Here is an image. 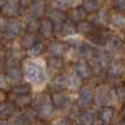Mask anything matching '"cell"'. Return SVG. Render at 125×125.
Returning a JSON list of instances; mask_svg holds the SVG:
<instances>
[{
	"instance_id": "1",
	"label": "cell",
	"mask_w": 125,
	"mask_h": 125,
	"mask_svg": "<svg viewBox=\"0 0 125 125\" xmlns=\"http://www.w3.org/2000/svg\"><path fill=\"white\" fill-rule=\"evenodd\" d=\"M25 82L33 89L43 87L47 82V61L42 57H26L21 64Z\"/></svg>"
},
{
	"instance_id": "2",
	"label": "cell",
	"mask_w": 125,
	"mask_h": 125,
	"mask_svg": "<svg viewBox=\"0 0 125 125\" xmlns=\"http://www.w3.org/2000/svg\"><path fill=\"white\" fill-rule=\"evenodd\" d=\"M117 96L115 87L108 83H99L95 86V100L94 104L98 108H104V107H113L117 104Z\"/></svg>"
},
{
	"instance_id": "3",
	"label": "cell",
	"mask_w": 125,
	"mask_h": 125,
	"mask_svg": "<svg viewBox=\"0 0 125 125\" xmlns=\"http://www.w3.org/2000/svg\"><path fill=\"white\" fill-rule=\"evenodd\" d=\"M25 51L21 47H16V46H9L8 50L4 52L3 61L5 69L8 68H13V66H21V64L25 60Z\"/></svg>"
},
{
	"instance_id": "4",
	"label": "cell",
	"mask_w": 125,
	"mask_h": 125,
	"mask_svg": "<svg viewBox=\"0 0 125 125\" xmlns=\"http://www.w3.org/2000/svg\"><path fill=\"white\" fill-rule=\"evenodd\" d=\"M26 33L25 29V22L20 18H8L7 22V29L3 33L4 38H8V41H16L20 39L23 34Z\"/></svg>"
},
{
	"instance_id": "5",
	"label": "cell",
	"mask_w": 125,
	"mask_h": 125,
	"mask_svg": "<svg viewBox=\"0 0 125 125\" xmlns=\"http://www.w3.org/2000/svg\"><path fill=\"white\" fill-rule=\"evenodd\" d=\"M94 100H95V87L86 85V86H82V89L77 94L76 105L78 108L87 109L94 104Z\"/></svg>"
},
{
	"instance_id": "6",
	"label": "cell",
	"mask_w": 125,
	"mask_h": 125,
	"mask_svg": "<svg viewBox=\"0 0 125 125\" xmlns=\"http://www.w3.org/2000/svg\"><path fill=\"white\" fill-rule=\"evenodd\" d=\"M68 50H69V46L66 44V42L51 41L48 44H47L46 52L48 53L50 57H65Z\"/></svg>"
},
{
	"instance_id": "7",
	"label": "cell",
	"mask_w": 125,
	"mask_h": 125,
	"mask_svg": "<svg viewBox=\"0 0 125 125\" xmlns=\"http://www.w3.org/2000/svg\"><path fill=\"white\" fill-rule=\"evenodd\" d=\"M72 70L77 74V76H80L83 81L91 80L94 77V73H93L91 66H90V62L87 60H83V59H81V60H78L77 62L72 64Z\"/></svg>"
},
{
	"instance_id": "8",
	"label": "cell",
	"mask_w": 125,
	"mask_h": 125,
	"mask_svg": "<svg viewBox=\"0 0 125 125\" xmlns=\"http://www.w3.org/2000/svg\"><path fill=\"white\" fill-rule=\"evenodd\" d=\"M23 10L25 9L21 7L20 0H8V3L1 8V14L7 18H17L23 13Z\"/></svg>"
},
{
	"instance_id": "9",
	"label": "cell",
	"mask_w": 125,
	"mask_h": 125,
	"mask_svg": "<svg viewBox=\"0 0 125 125\" xmlns=\"http://www.w3.org/2000/svg\"><path fill=\"white\" fill-rule=\"evenodd\" d=\"M51 100H52V104L55 108L62 109L72 104L73 96L66 91H52L51 93Z\"/></svg>"
},
{
	"instance_id": "10",
	"label": "cell",
	"mask_w": 125,
	"mask_h": 125,
	"mask_svg": "<svg viewBox=\"0 0 125 125\" xmlns=\"http://www.w3.org/2000/svg\"><path fill=\"white\" fill-rule=\"evenodd\" d=\"M26 16L42 20L43 16H47V1L46 0H34L26 9Z\"/></svg>"
},
{
	"instance_id": "11",
	"label": "cell",
	"mask_w": 125,
	"mask_h": 125,
	"mask_svg": "<svg viewBox=\"0 0 125 125\" xmlns=\"http://www.w3.org/2000/svg\"><path fill=\"white\" fill-rule=\"evenodd\" d=\"M124 48H125L124 38H121L120 35H117V34L109 35L108 43H107V46H105V50H107L109 53H112L113 56H115V55H119V53L123 52Z\"/></svg>"
},
{
	"instance_id": "12",
	"label": "cell",
	"mask_w": 125,
	"mask_h": 125,
	"mask_svg": "<svg viewBox=\"0 0 125 125\" xmlns=\"http://www.w3.org/2000/svg\"><path fill=\"white\" fill-rule=\"evenodd\" d=\"M4 73H5L8 81L10 82L12 87L25 83V82H23V81H25V77H23V72H22V68H21V66H13V68H8V69L4 70Z\"/></svg>"
},
{
	"instance_id": "13",
	"label": "cell",
	"mask_w": 125,
	"mask_h": 125,
	"mask_svg": "<svg viewBox=\"0 0 125 125\" xmlns=\"http://www.w3.org/2000/svg\"><path fill=\"white\" fill-rule=\"evenodd\" d=\"M82 1H83V0H52V1L50 3V5L52 9L68 12L69 9L81 7Z\"/></svg>"
},
{
	"instance_id": "14",
	"label": "cell",
	"mask_w": 125,
	"mask_h": 125,
	"mask_svg": "<svg viewBox=\"0 0 125 125\" xmlns=\"http://www.w3.org/2000/svg\"><path fill=\"white\" fill-rule=\"evenodd\" d=\"M52 85L57 89V91H65L69 90L70 85V73H57L52 78Z\"/></svg>"
},
{
	"instance_id": "15",
	"label": "cell",
	"mask_w": 125,
	"mask_h": 125,
	"mask_svg": "<svg viewBox=\"0 0 125 125\" xmlns=\"http://www.w3.org/2000/svg\"><path fill=\"white\" fill-rule=\"evenodd\" d=\"M46 17H48L51 21H52L56 31L60 30L62 27V25L65 23V21H66V13H65V12H62V10H57V9L48 10Z\"/></svg>"
},
{
	"instance_id": "16",
	"label": "cell",
	"mask_w": 125,
	"mask_h": 125,
	"mask_svg": "<svg viewBox=\"0 0 125 125\" xmlns=\"http://www.w3.org/2000/svg\"><path fill=\"white\" fill-rule=\"evenodd\" d=\"M55 29L52 21L48 18V17H43L41 20V27H39V35L43 38V39H51L55 35Z\"/></svg>"
},
{
	"instance_id": "17",
	"label": "cell",
	"mask_w": 125,
	"mask_h": 125,
	"mask_svg": "<svg viewBox=\"0 0 125 125\" xmlns=\"http://www.w3.org/2000/svg\"><path fill=\"white\" fill-rule=\"evenodd\" d=\"M107 77L109 78H119L125 77V61L120 60H113V62L107 68Z\"/></svg>"
},
{
	"instance_id": "18",
	"label": "cell",
	"mask_w": 125,
	"mask_h": 125,
	"mask_svg": "<svg viewBox=\"0 0 125 125\" xmlns=\"http://www.w3.org/2000/svg\"><path fill=\"white\" fill-rule=\"evenodd\" d=\"M65 13H66V20L73 21L74 23H77V25L81 23V22H83V21H86V20L89 18V14L86 13V10L82 7L69 9L68 12H65Z\"/></svg>"
},
{
	"instance_id": "19",
	"label": "cell",
	"mask_w": 125,
	"mask_h": 125,
	"mask_svg": "<svg viewBox=\"0 0 125 125\" xmlns=\"http://www.w3.org/2000/svg\"><path fill=\"white\" fill-rule=\"evenodd\" d=\"M57 34H59V37H62L64 39H69L72 37H76V35H78L77 23H74L73 21L66 20L65 23L62 25V27L57 31Z\"/></svg>"
},
{
	"instance_id": "20",
	"label": "cell",
	"mask_w": 125,
	"mask_h": 125,
	"mask_svg": "<svg viewBox=\"0 0 125 125\" xmlns=\"http://www.w3.org/2000/svg\"><path fill=\"white\" fill-rule=\"evenodd\" d=\"M108 39H109V35H105L102 31H96L95 34L87 37V42L90 44H93L95 48H105V46L108 43Z\"/></svg>"
},
{
	"instance_id": "21",
	"label": "cell",
	"mask_w": 125,
	"mask_h": 125,
	"mask_svg": "<svg viewBox=\"0 0 125 125\" xmlns=\"http://www.w3.org/2000/svg\"><path fill=\"white\" fill-rule=\"evenodd\" d=\"M78 124L80 125H98V115L94 111L83 109L78 116Z\"/></svg>"
},
{
	"instance_id": "22",
	"label": "cell",
	"mask_w": 125,
	"mask_h": 125,
	"mask_svg": "<svg viewBox=\"0 0 125 125\" xmlns=\"http://www.w3.org/2000/svg\"><path fill=\"white\" fill-rule=\"evenodd\" d=\"M39 42V38L37 37V34H29L25 33L21 38L18 39V47H21L23 51H29L34 44H37Z\"/></svg>"
},
{
	"instance_id": "23",
	"label": "cell",
	"mask_w": 125,
	"mask_h": 125,
	"mask_svg": "<svg viewBox=\"0 0 125 125\" xmlns=\"http://www.w3.org/2000/svg\"><path fill=\"white\" fill-rule=\"evenodd\" d=\"M98 117L100 119L102 123H104V125H111L116 117V108L115 107L100 108L99 113H98Z\"/></svg>"
},
{
	"instance_id": "24",
	"label": "cell",
	"mask_w": 125,
	"mask_h": 125,
	"mask_svg": "<svg viewBox=\"0 0 125 125\" xmlns=\"http://www.w3.org/2000/svg\"><path fill=\"white\" fill-rule=\"evenodd\" d=\"M78 51H80V56H81V59L90 61L94 56H95L96 48H95V47H94L93 44H90L89 42H82L81 44L78 46Z\"/></svg>"
},
{
	"instance_id": "25",
	"label": "cell",
	"mask_w": 125,
	"mask_h": 125,
	"mask_svg": "<svg viewBox=\"0 0 125 125\" xmlns=\"http://www.w3.org/2000/svg\"><path fill=\"white\" fill-rule=\"evenodd\" d=\"M77 27H78V34H80L81 37L83 35V37H86V38L90 37V35H93V34H95L98 31V26H95L91 21H89V20L78 23Z\"/></svg>"
},
{
	"instance_id": "26",
	"label": "cell",
	"mask_w": 125,
	"mask_h": 125,
	"mask_svg": "<svg viewBox=\"0 0 125 125\" xmlns=\"http://www.w3.org/2000/svg\"><path fill=\"white\" fill-rule=\"evenodd\" d=\"M0 116L1 120H9L10 117L16 116V104L14 102H3L0 107Z\"/></svg>"
},
{
	"instance_id": "27",
	"label": "cell",
	"mask_w": 125,
	"mask_h": 125,
	"mask_svg": "<svg viewBox=\"0 0 125 125\" xmlns=\"http://www.w3.org/2000/svg\"><path fill=\"white\" fill-rule=\"evenodd\" d=\"M53 108L55 107H53V104H52V100L48 99L46 103H43L42 105H39V107H37L35 109H37L38 116L41 117L42 120H47V119H50V117L52 116Z\"/></svg>"
},
{
	"instance_id": "28",
	"label": "cell",
	"mask_w": 125,
	"mask_h": 125,
	"mask_svg": "<svg viewBox=\"0 0 125 125\" xmlns=\"http://www.w3.org/2000/svg\"><path fill=\"white\" fill-rule=\"evenodd\" d=\"M33 123H34L33 116H31L29 112H26V111L16 115L14 117H12V120H10L12 125H31Z\"/></svg>"
},
{
	"instance_id": "29",
	"label": "cell",
	"mask_w": 125,
	"mask_h": 125,
	"mask_svg": "<svg viewBox=\"0 0 125 125\" xmlns=\"http://www.w3.org/2000/svg\"><path fill=\"white\" fill-rule=\"evenodd\" d=\"M81 7L83 8L86 10V13L90 16V14L98 13V12L100 10V8L103 7V4H102L99 0H83Z\"/></svg>"
},
{
	"instance_id": "30",
	"label": "cell",
	"mask_w": 125,
	"mask_h": 125,
	"mask_svg": "<svg viewBox=\"0 0 125 125\" xmlns=\"http://www.w3.org/2000/svg\"><path fill=\"white\" fill-rule=\"evenodd\" d=\"M9 94L14 95L16 98H20V96H23V95H30V94H33V87H31L29 83L25 82V83H22V85H18V86L12 87Z\"/></svg>"
},
{
	"instance_id": "31",
	"label": "cell",
	"mask_w": 125,
	"mask_h": 125,
	"mask_svg": "<svg viewBox=\"0 0 125 125\" xmlns=\"http://www.w3.org/2000/svg\"><path fill=\"white\" fill-rule=\"evenodd\" d=\"M47 65H48V68L52 72L61 73V70L65 68V59L64 57H50L48 61H47Z\"/></svg>"
},
{
	"instance_id": "32",
	"label": "cell",
	"mask_w": 125,
	"mask_h": 125,
	"mask_svg": "<svg viewBox=\"0 0 125 125\" xmlns=\"http://www.w3.org/2000/svg\"><path fill=\"white\" fill-rule=\"evenodd\" d=\"M25 29H26V33L29 34H35L37 31H39V27H41V20L38 18H33V17H29L26 16L25 18Z\"/></svg>"
},
{
	"instance_id": "33",
	"label": "cell",
	"mask_w": 125,
	"mask_h": 125,
	"mask_svg": "<svg viewBox=\"0 0 125 125\" xmlns=\"http://www.w3.org/2000/svg\"><path fill=\"white\" fill-rule=\"evenodd\" d=\"M46 50H47V44L44 43V41H39L29 51H26V53H27V57H39Z\"/></svg>"
},
{
	"instance_id": "34",
	"label": "cell",
	"mask_w": 125,
	"mask_h": 125,
	"mask_svg": "<svg viewBox=\"0 0 125 125\" xmlns=\"http://www.w3.org/2000/svg\"><path fill=\"white\" fill-rule=\"evenodd\" d=\"M109 25L117 30H125V13H115L113 12Z\"/></svg>"
},
{
	"instance_id": "35",
	"label": "cell",
	"mask_w": 125,
	"mask_h": 125,
	"mask_svg": "<svg viewBox=\"0 0 125 125\" xmlns=\"http://www.w3.org/2000/svg\"><path fill=\"white\" fill-rule=\"evenodd\" d=\"M70 73V85H69V91H80V90L82 89V82H83V80L77 76L76 73L73 72H69Z\"/></svg>"
},
{
	"instance_id": "36",
	"label": "cell",
	"mask_w": 125,
	"mask_h": 125,
	"mask_svg": "<svg viewBox=\"0 0 125 125\" xmlns=\"http://www.w3.org/2000/svg\"><path fill=\"white\" fill-rule=\"evenodd\" d=\"M33 102H34V95L30 94V95H23V96L16 98L14 104H16V107H18V108H26V107H29V105L33 104Z\"/></svg>"
},
{
	"instance_id": "37",
	"label": "cell",
	"mask_w": 125,
	"mask_h": 125,
	"mask_svg": "<svg viewBox=\"0 0 125 125\" xmlns=\"http://www.w3.org/2000/svg\"><path fill=\"white\" fill-rule=\"evenodd\" d=\"M111 7L115 13H125V0H111Z\"/></svg>"
},
{
	"instance_id": "38",
	"label": "cell",
	"mask_w": 125,
	"mask_h": 125,
	"mask_svg": "<svg viewBox=\"0 0 125 125\" xmlns=\"http://www.w3.org/2000/svg\"><path fill=\"white\" fill-rule=\"evenodd\" d=\"M116 91V96H117V102L119 103H125V86L121 82V85L119 86H113Z\"/></svg>"
},
{
	"instance_id": "39",
	"label": "cell",
	"mask_w": 125,
	"mask_h": 125,
	"mask_svg": "<svg viewBox=\"0 0 125 125\" xmlns=\"http://www.w3.org/2000/svg\"><path fill=\"white\" fill-rule=\"evenodd\" d=\"M0 87H1L3 93L10 91V90H12V85H10V82L8 81V78H7V76H5V73H4V72L0 74Z\"/></svg>"
},
{
	"instance_id": "40",
	"label": "cell",
	"mask_w": 125,
	"mask_h": 125,
	"mask_svg": "<svg viewBox=\"0 0 125 125\" xmlns=\"http://www.w3.org/2000/svg\"><path fill=\"white\" fill-rule=\"evenodd\" d=\"M53 125H72V121L69 119H59L53 123Z\"/></svg>"
},
{
	"instance_id": "41",
	"label": "cell",
	"mask_w": 125,
	"mask_h": 125,
	"mask_svg": "<svg viewBox=\"0 0 125 125\" xmlns=\"http://www.w3.org/2000/svg\"><path fill=\"white\" fill-rule=\"evenodd\" d=\"M113 125H125V119H121V120H119V121H116Z\"/></svg>"
},
{
	"instance_id": "42",
	"label": "cell",
	"mask_w": 125,
	"mask_h": 125,
	"mask_svg": "<svg viewBox=\"0 0 125 125\" xmlns=\"http://www.w3.org/2000/svg\"><path fill=\"white\" fill-rule=\"evenodd\" d=\"M0 125H12V124H10V120H1Z\"/></svg>"
},
{
	"instance_id": "43",
	"label": "cell",
	"mask_w": 125,
	"mask_h": 125,
	"mask_svg": "<svg viewBox=\"0 0 125 125\" xmlns=\"http://www.w3.org/2000/svg\"><path fill=\"white\" fill-rule=\"evenodd\" d=\"M8 3V0H0V5H1V8L5 5V4Z\"/></svg>"
},
{
	"instance_id": "44",
	"label": "cell",
	"mask_w": 125,
	"mask_h": 125,
	"mask_svg": "<svg viewBox=\"0 0 125 125\" xmlns=\"http://www.w3.org/2000/svg\"><path fill=\"white\" fill-rule=\"evenodd\" d=\"M35 125H47L44 121H37V123H35Z\"/></svg>"
},
{
	"instance_id": "45",
	"label": "cell",
	"mask_w": 125,
	"mask_h": 125,
	"mask_svg": "<svg viewBox=\"0 0 125 125\" xmlns=\"http://www.w3.org/2000/svg\"><path fill=\"white\" fill-rule=\"evenodd\" d=\"M99 1H100V3H102V4H103V3H104V1H107V0H99Z\"/></svg>"
},
{
	"instance_id": "46",
	"label": "cell",
	"mask_w": 125,
	"mask_h": 125,
	"mask_svg": "<svg viewBox=\"0 0 125 125\" xmlns=\"http://www.w3.org/2000/svg\"><path fill=\"white\" fill-rule=\"evenodd\" d=\"M123 83H124V86H125V77H124V80H123Z\"/></svg>"
},
{
	"instance_id": "47",
	"label": "cell",
	"mask_w": 125,
	"mask_h": 125,
	"mask_svg": "<svg viewBox=\"0 0 125 125\" xmlns=\"http://www.w3.org/2000/svg\"><path fill=\"white\" fill-rule=\"evenodd\" d=\"M46 1H50V3H51V1H52V0H46Z\"/></svg>"
},
{
	"instance_id": "48",
	"label": "cell",
	"mask_w": 125,
	"mask_h": 125,
	"mask_svg": "<svg viewBox=\"0 0 125 125\" xmlns=\"http://www.w3.org/2000/svg\"><path fill=\"white\" fill-rule=\"evenodd\" d=\"M124 44H125V37H124Z\"/></svg>"
}]
</instances>
